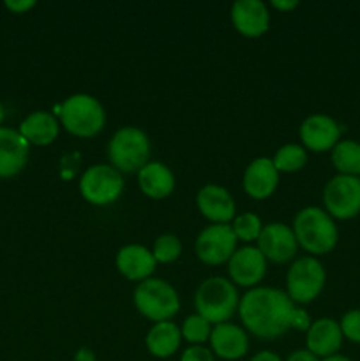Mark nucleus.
I'll use <instances>...</instances> for the list:
<instances>
[{
  "mask_svg": "<svg viewBox=\"0 0 360 361\" xmlns=\"http://www.w3.org/2000/svg\"><path fill=\"white\" fill-rule=\"evenodd\" d=\"M240 295L236 286L224 277H208L198 286L194 295L196 314L210 324L228 323L229 317L239 310Z\"/></svg>",
  "mask_w": 360,
  "mask_h": 361,
  "instance_id": "nucleus-3",
  "label": "nucleus"
},
{
  "mask_svg": "<svg viewBox=\"0 0 360 361\" xmlns=\"http://www.w3.org/2000/svg\"><path fill=\"white\" fill-rule=\"evenodd\" d=\"M133 302L138 312L154 323L172 321L180 310V296L176 289L164 279L157 277L138 282L133 293Z\"/></svg>",
  "mask_w": 360,
  "mask_h": 361,
  "instance_id": "nucleus-5",
  "label": "nucleus"
},
{
  "mask_svg": "<svg viewBox=\"0 0 360 361\" xmlns=\"http://www.w3.org/2000/svg\"><path fill=\"white\" fill-rule=\"evenodd\" d=\"M4 118H6V111H4V106H2V102H0V126H2Z\"/></svg>",
  "mask_w": 360,
  "mask_h": 361,
  "instance_id": "nucleus-38",
  "label": "nucleus"
},
{
  "mask_svg": "<svg viewBox=\"0 0 360 361\" xmlns=\"http://www.w3.org/2000/svg\"><path fill=\"white\" fill-rule=\"evenodd\" d=\"M292 229L299 245L314 256L328 254L337 245V226L327 210L320 207H306L296 212Z\"/></svg>",
  "mask_w": 360,
  "mask_h": 361,
  "instance_id": "nucleus-2",
  "label": "nucleus"
},
{
  "mask_svg": "<svg viewBox=\"0 0 360 361\" xmlns=\"http://www.w3.org/2000/svg\"><path fill=\"white\" fill-rule=\"evenodd\" d=\"M196 207L212 224H229L236 215V204L228 189L217 183H207L196 194Z\"/></svg>",
  "mask_w": 360,
  "mask_h": 361,
  "instance_id": "nucleus-14",
  "label": "nucleus"
},
{
  "mask_svg": "<svg viewBox=\"0 0 360 361\" xmlns=\"http://www.w3.org/2000/svg\"><path fill=\"white\" fill-rule=\"evenodd\" d=\"M311 324H313V321H311L309 314H307L304 309H300V307H295L292 316V323H289V330L293 328V330L307 331L311 328Z\"/></svg>",
  "mask_w": 360,
  "mask_h": 361,
  "instance_id": "nucleus-31",
  "label": "nucleus"
},
{
  "mask_svg": "<svg viewBox=\"0 0 360 361\" xmlns=\"http://www.w3.org/2000/svg\"><path fill=\"white\" fill-rule=\"evenodd\" d=\"M180 361H214V353L203 345H191L182 353Z\"/></svg>",
  "mask_w": 360,
  "mask_h": 361,
  "instance_id": "nucleus-30",
  "label": "nucleus"
},
{
  "mask_svg": "<svg viewBox=\"0 0 360 361\" xmlns=\"http://www.w3.org/2000/svg\"><path fill=\"white\" fill-rule=\"evenodd\" d=\"M35 6L34 0H7L6 2V7L9 11H13V13L16 14H21V13H27L28 9H32V7Z\"/></svg>",
  "mask_w": 360,
  "mask_h": 361,
  "instance_id": "nucleus-32",
  "label": "nucleus"
},
{
  "mask_svg": "<svg viewBox=\"0 0 360 361\" xmlns=\"http://www.w3.org/2000/svg\"><path fill=\"white\" fill-rule=\"evenodd\" d=\"M229 279L235 286L256 288L267 275V259L258 247L246 245L236 249L228 261Z\"/></svg>",
  "mask_w": 360,
  "mask_h": 361,
  "instance_id": "nucleus-13",
  "label": "nucleus"
},
{
  "mask_svg": "<svg viewBox=\"0 0 360 361\" xmlns=\"http://www.w3.org/2000/svg\"><path fill=\"white\" fill-rule=\"evenodd\" d=\"M295 303L286 291L256 286L240 296L239 316L244 328L261 341H274L289 330Z\"/></svg>",
  "mask_w": 360,
  "mask_h": 361,
  "instance_id": "nucleus-1",
  "label": "nucleus"
},
{
  "mask_svg": "<svg viewBox=\"0 0 360 361\" xmlns=\"http://www.w3.org/2000/svg\"><path fill=\"white\" fill-rule=\"evenodd\" d=\"M327 271L314 256L299 257L286 274V295L293 303H311L321 295Z\"/></svg>",
  "mask_w": 360,
  "mask_h": 361,
  "instance_id": "nucleus-7",
  "label": "nucleus"
},
{
  "mask_svg": "<svg viewBox=\"0 0 360 361\" xmlns=\"http://www.w3.org/2000/svg\"><path fill=\"white\" fill-rule=\"evenodd\" d=\"M258 249L263 254L265 259L272 263H288L295 257L299 242H296L292 226L284 222H270L261 229Z\"/></svg>",
  "mask_w": 360,
  "mask_h": 361,
  "instance_id": "nucleus-12",
  "label": "nucleus"
},
{
  "mask_svg": "<svg viewBox=\"0 0 360 361\" xmlns=\"http://www.w3.org/2000/svg\"><path fill=\"white\" fill-rule=\"evenodd\" d=\"M249 361H282L281 356L274 351H260L254 356H251Z\"/></svg>",
  "mask_w": 360,
  "mask_h": 361,
  "instance_id": "nucleus-34",
  "label": "nucleus"
},
{
  "mask_svg": "<svg viewBox=\"0 0 360 361\" xmlns=\"http://www.w3.org/2000/svg\"><path fill=\"white\" fill-rule=\"evenodd\" d=\"M323 204L332 219L356 217L360 214V176H332L325 183Z\"/></svg>",
  "mask_w": 360,
  "mask_h": 361,
  "instance_id": "nucleus-9",
  "label": "nucleus"
},
{
  "mask_svg": "<svg viewBox=\"0 0 360 361\" xmlns=\"http://www.w3.org/2000/svg\"><path fill=\"white\" fill-rule=\"evenodd\" d=\"M279 183V171L268 157H256L244 171L242 185L247 196L253 200H267L275 192Z\"/></svg>",
  "mask_w": 360,
  "mask_h": 361,
  "instance_id": "nucleus-18",
  "label": "nucleus"
},
{
  "mask_svg": "<svg viewBox=\"0 0 360 361\" xmlns=\"http://www.w3.org/2000/svg\"><path fill=\"white\" fill-rule=\"evenodd\" d=\"M321 361H353L349 360L348 356H342V355H334V356H328V358H323Z\"/></svg>",
  "mask_w": 360,
  "mask_h": 361,
  "instance_id": "nucleus-37",
  "label": "nucleus"
},
{
  "mask_svg": "<svg viewBox=\"0 0 360 361\" xmlns=\"http://www.w3.org/2000/svg\"><path fill=\"white\" fill-rule=\"evenodd\" d=\"M152 254H154L157 263H173L182 254V242L176 235L172 233H164L155 238L154 247H152Z\"/></svg>",
  "mask_w": 360,
  "mask_h": 361,
  "instance_id": "nucleus-28",
  "label": "nucleus"
},
{
  "mask_svg": "<svg viewBox=\"0 0 360 361\" xmlns=\"http://www.w3.org/2000/svg\"><path fill=\"white\" fill-rule=\"evenodd\" d=\"M180 342H182V331L173 321L154 323L145 337V345H147L148 353L161 360L172 358L180 349Z\"/></svg>",
  "mask_w": 360,
  "mask_h": 361,
  "instance_id": "nucleus-23",
  "label": "nucleus"
},
{
  "mask_svg": "<svg viewBox=\"0 0 360 361\" xmlns=\"http://www.w3.org/2000/svg\"><path fill=\"white\" fill-rule=\"evenodd\" d=\"M339 326H341L342 337L360 344V309L348 310L339 321Z\"/></svg>",
  "mask_w": 360,
  "mask_h": 361,
  "instance_id": "nucleus-29",
  "label": "nucleus"
},
{
  "mask_svg": "<svg viewBox=\"0 0 360 361\" xmlns=\"http://www.w3.org/2000/svg\"><path fill=\"white\" fill-rule=\"evenodd\" d=\"M306 345L307 351H311L320 360L337 355L342 345V331L337 321L330 319V317L313 321L311 328L307 330Z\"/></svg>",
  "mask_w": 360,
  "mask_h": 361,
  "instance_id": "nucleus-20",
  "label": "nucleus"
},
{
  "mask_svg": "<svg viewBox=\"0 0 360 361\" xmlns=\"http://www.w3.org/2000/svg\"><path fill=\"white\" fill-rule=\"evenodd\" d=\"M286 361H321L318 356H314L313 353L307 351V349H296L292 355L286 358Z\"/></svg>",
  "mask_w": 360,
  "mask_h": 361,
  "instance_id": "nucleus-33",
  "label": "nucleus"
},
{
  "mask_svg": "<svg viewBox=\"0 0 360 361\" xmlns=\"http://www.w3.org/2000/svg\"><path fill=\"white\" fill-rule=\"evenodd\" d=\"M30 145L11 127H0V178H11L27 166Z\"/></svg>",
  "mask_w": 360,
  "mask_h": 361,
  "instance_id": "nucleus-17",
  "label": "nucleus"
},
{
  "mask_svg": "<svg viewBox=\"0 0 360 361\" xmlns=\"http://www.w3.org/2000/svg\"><path fill=\"white\" fill-rule=\"evenodd\" d=\"M80 192L85 201L95 207L112 204L122 196L124 176L112 164H94L80 178Z\"/></svg>",
  "mask_w": 360,
  "mask_h": 361,
  "instance_id": "nucleus-8",
  "label": "nucleus"
},
{
  "mask_svg": "<svg viewBox=\"0 0 360 361\" xmlns=\"http://www.w3.org/2000/svg\"><path fill=\"white\" fill-rule=\"evenodd\" d=\"M332 164L339 175L360 176V143L355 140H341L332 148Z\"/></svg>",
  "mask_w": 360,
  "mask_h": 361,
  "instance_id": "nucleus-24",
  "label": "nucleus"
},
{
  "mask_svg": "<svg viewBox=\"0 0 360 361\" xmlns=\"http://www.w3.org/2000/svg\"><path fill=\"white\" fill-rule=\"evenodd\" d=\"M229 18L235 30L246 37H260L270 25V13L261 0H236L232 4Z\"/></svg>",
  "mask_w": 360,
  "mask_h": 361,
  "instance_id": "nucleus-15",
  "label": "nucleus"
},
{
  "mask_svg": "<svg viewBox=\"0 0 360 361\" xmlns=\"http://www.w3.org/2000/svg\"><path fill=\"white\" fill-rule=\"evenodd\" d=\"M210 351L222 360H240L249 351V337L244 328L236 326L232 323L215 324L212 328L210 338Z\"/></svg>",
  "mask_w": 360,
  "mask_h": 361,
  "instance_id": "nucleus-19",
  "label": "nucleus"
},
{
  "mask_svg": "<svg viewBox=\"0 0 360 361\" xmlns=\"http://www.w3.org/2000/svg\"><path fill=\"white\" fill-rule=\"evenodd\" d=\"M116 270L120 275L133 282H143L154 275L157 261L150 249L140 243H127L119 249L115 257Z\"/></svg>",
  "mask_w": 360,
  "mask_h": 361,
  "instance_id": "nucleus-16",
  "label": "nucleus"
},
{
  "mask_svg": "<svg viewBox=\"0 0 360 361\" xmlns=\"http://www.w3.org/2000/svg\"><path fill=\"white\" fill-rule=\"evenodd\" d=\"M236 236L229 224H210L201 229L194 242V250L201 263L217 264L228 263L236 250Z\"/></svg>",
  "mask_w": 360,
  "mask_h": 361,
  "instance_id": "nucleus-10",
  "label": "nucleus"
},
{
  "mask_svg": "<svg viewBox=\"0 0 360 361\" xmlns=\"http://www.w3.org/2000/svg\"><path fill=\"white\" fill-rule=\"evenodd\" d=\"M299 136L302 147L307 150L327 152L341 141V126L330 115L313 113L300 123Z\"/></svg>",
  "mask_w": 360,
  "mask_h": 361,
  "instance_id": "nucleus-11",
  "label": "nucleus"
},
{
  "mask_svg": "<svg viewBox=\"0 0 360 361\" xmlns=\"http://www.w3.org/2000/svg\"><path fill=\"white\" fill-rule=\"evenodd\" d=\"M299 6V0H272V7L279 11H292Z\"/></svg>",
  "mask_w": 360,
  "mask_h": 361,
  "instance_id": "nucleus-35",
  "label": "nucleus"
},
{
  "mask_svg": "<svg viewBox=\"0 0 360 361\" xmlns=\"http://www.w3.org/2000/svg\"><path fill=\"white\" fill-rule=\"evenodd\" d=\"M74 361H95V355L87 348H81L76 351V356H74Z\"/></svg>",
  "mask_w": 360,
  "mask_h": 361,
  "instance_id": "nucleus-36",
  "label": "nucleus"
},
{
  "mask_svg": "<svg viewBox=\"0 0 360 361\" xmlns=\"http://www.w3.org/2000/svg\"><path fill=\"white\" fill-rule=\"evenodd\" d=\"M59 115L64 129L78 137L95 136L106 123L104 106L90 94L69 95L60 106Z\"/></svg>",
  "mask_w": 360,
  "mask_h": 361,
  "instance_id": "nucleus-4",
  "label": "nucleus"
},
{
  "mask_svg": "<svg viewBox=\"0 0 360 361\" xmlns=\"http://www.w3.org/2000/svg\"><path fill=\"white\" fill-rule=\"evenodd\" d=\"M109 164L120 173H138L150 159V140L140 127L126 126L115 130L108 145Z\"/></svg>",
  "mask_w": 360,
  "mask_h": 361,
  "instance_id": "nucleus-6",
  "label": "nucleus"
},
{
  "mask_svg": "<svg viewBox=\"0 0 360 361\" xmlns=\"http://www.w3.org/2000/svg\"><path fill=\"white\" fill-rule=\"evenodd\" d=\"M229 226H232L236 240L244 243L258 242V238L261 235V229H263V222L253 212H244V214L235 215V219H233Z\"/></svg>",
  "mask_w": 360,
  "mask_h": 361,
  "instance_id": "nucleus-26",
  "label": "nucleus"
},
{
  "mask_svg": "<svg viewBox=\"0 0 360 361\" xmlns=\"http://www.w3.org/2000/svg\"><path fill=\"white\" fill-rule=\"evenodd\" d=\"M138 185L150 200H164L175 189V175L161 161H148L138 171Z\"/></svg>",
  "mask_w": 360,
  "mask_h": 361,
  "instance_id": "nucleus-21",
  "label": "nucleus"
},
{
  "mask_svg": "<svg viewBox=\"0 0 360 361\" xmlns=\"http://www.w3.org/2000/svg\"><path fill=\"white\" fill-rule=\"evenodd\" d=\"M275 169L279 173H295L300 171L307 164V150L302 145L288 143L282 145L272 157Z\"/></svg>",
  "mask_w": 360,
  "mask_h": 361,
  "instance_id": "nucleus-25",
  "label": "nucleus"
},
{
  "mask_svg": "<svg viewBox=\"0 0 360 361\" xmlns=\"http://www.w3.org/2000/svg\"><path fill=\"white\" fill-rule=\"evenodd\" d=\"M18 130L28 141V145L46 147L56 140L60 133V123L53 116V113L41 109V111H32L30 115L25 116Z\"/></svg>",
  "mask_w": 360,
  "mask_h": 361,
  "instance_id": "nucleus-22",
  "label": "nucleus"
},
{
  "mask_svg": "<svg viewBox=\"0 0 360 361\" xmlns=\"http://www.w3.org/2000/svg\"><path fill=\"white\" fill-rule=\"evenodd\" d=\"M180 331H182L184 341L191 342L193 345H201L210 338L212 324L205 317H201L200 314H191L184 319Z\"/></svg>",
  "mask_w": 360,
  "mask_h": 361,
  "instance_id": "nucleus-27",
  "label": "nucleus"
}]
</instances>
